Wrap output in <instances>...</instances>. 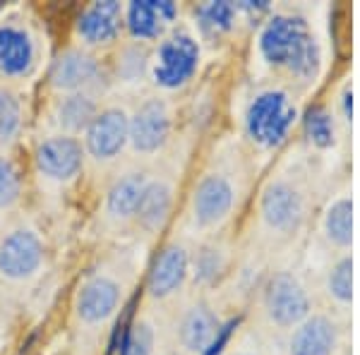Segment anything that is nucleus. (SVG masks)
<instances>
[{"label": "nucleus", "instance_id": "19", "mask_svg": "<svg viewBox=\"0 0 360 355\" xmlns=\"http://www.w3.org/2000/svg\"><path fill=\"white\" fill-rule=\"evenodd\" d=\"M178 207V178L171 171H154L149 176V183L144 188L139 212L132 226V233H137L142 240L154 243L166 233L168 224L176 217Z\"/></svg>", "mask_w": 360, "mask_h": 355}, {"label": "nucleus", "instance_id": "8", "mask_svg": "<svg viewBox=\"0 0 360 355\" xmlns=\"http://www.w3.org/2000/svg\"><path fill=\"white\" fill-rule=\"evenodd\" d=\"M231 327L212 293H188L166 322V343L171 355H219Z\"/></svg>", "mask_w": 360, "mask_h": 355}, {"label": "nucleus", "instance_id": "12", "mask_svg": "<svg viewBox=\"0 0 360 355\" xmlns=\"http://www.w3.org/2000/svg\"><path fill=\"white\" fill-rule=\"evenodd\" d=\"M46 89L56 94H94L106 98L111 89V70L101 56L84 51L79 46H65L56 56L49 58L44 70Z\"/></svg>", "mask_w": 360, "mask_h": 355}, {"label": "nucleus", "instance_id": "21", "mask_svg": "<svg viewBox=\"0 0 360 355\" xmlns=\"http://www.w3.org/2000/svg\"><path fill=\"white\" fill-rule=\"evenodd\" d=\"M180 8L171 0L123 3V39L152 49L180 25Z\"/></svg>", "mask_w": 360, "mask_h": 355}, {"label": "nucleus", "instance_id": "4", "mask_svg": "<svg viewBox=\"0 0 360 355\" xmlns=\"http://www.w3.org/2000/svg\"><path fill=\"white\" fill-rule=\"evenodd\" d=\"M303 115V96L269 79H255L238 98L236 125L245 156H271L288 147Z\"/></svg>", "mask_w": 360, "mask_h": 355}, {"label": "nucleus", "instance_id": "26", "mask_svg": "<svg viewBox=\"0 0 360 355\" xmlns=\"http://www.w3.org/2000/svg\"><path fill=\"white\" fill-rule=\"evenodd\" d=\"M106 98L94 94H56L49 101V123L51 132L68 137H82L86 125L101 108Z\"/></svg>", "mask_w": 360, "mask_h": 355}, {"label": "nucleus", "instance_id": "20", "mask_svg": "<svg viewBox=\"0 0 360 355\" xmlns=\"http://www.w3.org/2000/svg\"><path fill=\"white\" fill-rule=\"evenodd\" d=\"M315 245L322 250L324 259L334 254L351 252L353 247V188L344 185L329 195L317 209Z\"/></svg>", "mask_w": 360, "mask_h": 355}, {"label": "nucleus", "instance_id": "13", "mask_svg": "<svg viewBox=\"0 0 360 355\" xmlns=\"http://www.w3.org/2000/svg\"><path fill=\"white\" fill-rule=\"evenodd\" d=\"M49 247L41 231L25 219H13L0 228V281L29 286L46 269Z\"/></svg>", "mask_w": 360, "mask_h": 355}, {"label": "nucleus", "instance_id": "11", "mask_svg": "<svg viewBox=\"0 0 360 355\" xmlns=\"http://www.w3.org/2000/svg\"><path fill=\"white\" fill-rule=\"evenodd\" d=\"M190 269H193V240L173 235L161 243L144 273V305L154 310L176 307L190 293Z\"/></svg>", "mask_w": 360, "mask_h": 355}, {"label": "nucleus", "instance_id": "27", "mask_svg": "<svg viewBox=\"0 0 360 355\" xmlns=\"http://www.w3.org/2000/svg\"><path fill=\"white\" fill-rule=\"evenodd\" d=\"M166 343V319L161 310L142 305L130 327L125 329L118 355H161V346Z\"/></svg>", "mask_w": 360, "mask_h": 355}, {"label": "nucleus", "instance_id": "2", "mask_svg": "<svg viewBox=\"0 0 360 355\" xmlns=\"http://www.w3.org/2000/svg\"><path fill=\"white\" fill-rule=\"evenodd\" d=\"M257 79L283 84L298 96L315 91L327 72V44L312 17L300 8H274L255 34Z\"/></svg>", "mask_w": 360, "mask_h": 355}, {"label": "nucleus", "instance_id": "31", "mask_svg": "<svg viewBox=\"0 0 360 355\" xmlns=\"http://www.w3.org/2000/svg\"><path fill=\"white\" fill-rule=\"evenodd\" d=\"M219 355H269L264 348V339L257 334V331H250V334H243L236 343H229Z\"/></svg>", "mask_w": 360, "mask_h": 355}, {"label": "nucleus", "instance_id": "9", "mask_svg": "<svg viewBox=\"0 0 360 355\" xmlns=\"http://www.w3.org/2000/svg\"><path fill=\"white\" fill-rule=\"evenodd\" d=\"M202 58H205V46L197 39L193 27L178 25L149 51L147 82L154 86V94L168 98L183 94L200 77Z\"/></svg>", "mask_w": 360, "mask_h": 355}, {"label": "nucleus", "instance_id": "22", "mask_svg": "<svg viewBox=\"0 0 360 355\" xmlns=\"http://www.w3.org/2000/svg\"><path fill=\"white\" fill-rule=\"evenodd\" d=\"M236 247L231 238L221 235L202 238L193 243V269H190V288L193 293H212L233 273Z\"/></svg>", "mask_w": 360, "mask_h": 355}, {"label": "nucleus", "instance_id": "34", "mask_svg": "<svg viewBox=\"0 0 360 355\" xmlns=\"http://www.w3.org/2000/svg\"><path fill=\"white\" fill-rule=\"evenodd\" d=\"M168 355H171V353H168Z\"/></svg>", "mask_w": 360, "mask_h": 355}, {"label": "nucleus", "instance_id": "24", "mask_svg": "<svg viewBox=\"0 0 360 355\" xmlns=\"http://www.w3.org/2000/svg\"><path fill=\"white\" fill-rule=\"evenodd\" d=\"M300 132H303L305 151L312 159H327L329 154H336L344 137V125L339 123V115L332 103L317 101L300 115Z\"/></svg>", "mask_w": 360, "mask_h": 355}, {"label": "nucleus", "instance_id": "16", "mask_svg": "<svg viewBox=\"0 0 360 355\" xmlns=\"http://www.w3.org/2000/svg\"><path fill=\"white\" fill-rule=\"evenodd\" d=\"M152 176V166L135 164L120 168L108 178L98 202V224L106 233H130L135 226L139 202Z\"/></svg>", "mask_w": 360, "mask_h": 355}, {"label": "nucleus", "instance_id": "30", "mask_svg": "<svg viewBox=\"0 0 360 355\" xmlns=\"http://www.w3.org/2000/svg\"><path fill=\"white\" fill-rule=\"evenodd\" d=\"M149 51L147 46H139L132 41H120L113 51V60L108 63L111 70V82L123 86H137L147 82L149 72Z\"/></svg>", "mask_w": 360, "mask_h": 355}, {"label": "nucleus", "instance_id": "5", "mask_svg": "<svg viewBox=\"0 0 360 355\" xmlns=\"http://www.w3.org/2000/svg\"><path fill=\"white\" fill-rule=\"evenodd\" d=\"M312 281L295 266H274L259 278L252 295L255 327L264 341H281L315 310Z\"/></svg>", "mask_w": 360, "mask_h": 355}, {"label": "nucleus", "instance_id": "6", "mask_svg": "<svg viewBox=\"0 0 360 355\" xmlns=\"http://www.w3.org/2000/svg\"><path fill=\"white\" fill-rule=\"evenodd\" d=\"M130 293V271L125 264H101L79 278L70 302L72 327L86 343H98L113 329Z\"/></svg>", "mask_w": 360, "mask_h": 355}, {"label": "nucleus", "instance_id": "15", "mask_svg": "<svg viewBox=\"0 0 360 355\" xmlns=\"http://www.w3.org/2000/svg\"><path fill=\"white\" fill-rule=\"evenodd\" d=\"M86 171V159L79 137L46 132L34 142L32 149V173L44 188L70 190L79 183Z\"/></svg>", "mask_w": 360, "mask_h": 355}, {"label": "nucleus", "instance_id": "28", "mask_svg": "<svg viewBox=\"0 0 360 355\" xmlns=\"http://www.w3.org/2000/svg\"><path fill=\"white\" fill-rule=\"evenodd\" d=\"M29 110L25 91L0 84V154H15L27 132Z\"/></svg>", "mask_w": 360, "mask_h": 355}, {"label": "nucleus", "instance_id": "23", "mask_svg": "<svg viewBox=\"0 0 360 355\" xmlns=\"http://www.w3.org/2000/svg\"><path fill=\"white\" fill-rule=\"evenodd\" d=\"M315 298L319 295L324 310L348 319L353 310V252L322 259L317 281H312Z\"/></svg>", "mask_w": 360, "mask_h": 355}, {"label": "nucleus", "instance_id": "17", "mask_svg": "<svg viewBox=\"0 0 360 355\" xmlns=\"http://www.w3.org/2000/svg\"><path fill=\"white\" fill-rule=\"evenodd\" d=\"M348 319L315 307L281 339L283 355H341L348 346Z\"/></svg>", "mask_w": 360, "mask_h": 355}, {"label": "nucleus", "instance_id": "10", "mask_svg": "<svg viewBox=\"0 0 360 355\" xmlns=\"http://www.w3.org/2000/svg\"><path fill=\"white\" fill-rule=\"evenodd\" d=\"M178 113L173 98L161 94L142 96L130 108V130H127V154L135 164H147L166 154L176 139Z\"/></svg>", "mask_w": 360, "mask_h": 355}, {"label": "nucleus", "instance_id": "18", "mask_svg": "<svg viewBox=\"0 0 360 355\" xmlns=\"http://www.w3.org/2000/svg\"><path fill=\"white\" fill-rule=\"evenodd\" d=\"M123 41V3L94 0L86 3L72 22V46L101 56Z\"/></svg>", "mask_w": 360, "mask_h": 355}, {"label": "nucleus", "instance_id": "7", "mask_svg": "<svg viewBox=\"0 0 360 355\" xmlns=\"http://www.w3.org/2000/svg\"><path fill=\"white\" fill-rule=\"evenodd\" d=\"M49 65L46 32L29 8H8L0 13V84L22 89Z\"/></svg>", "mask_w": 360, "mask_h": 355}, {"label": "nucleus", "instance_id": "3", "mask_svg": "<svg viewBox=\"0 0 360 355\" xmlns=\"http://www.w3.org/2000/svg\"><path fill=\"white\" fill-rule=\"evenodd\" d=\"M250 188L248 156L240 144H219L205 161L185 197L183 228L185 238L221 235L238 217Z\"/></svg>", "mask_w": 360, "mask_h": 355}, {"label": "nucleus", "instance_id": "32", "mask_svg": "<svg viewBox=\"0 0 360 355\" xmlns=\"http://www.w3.org/2000/svg\"><path fill=\"white\" fill-rule=\"evenodd\" d=\"M332 106L336 110V115H339V123L344 125V130H351V120H353V82H351V77H346L344 84L339 86Z\"/></svg>", "mask_w": 360, "mask_h": 355}, {"label": "nucleus", "instance_id": "33", "mask_svg": "<svg viewBox=\"0 0 360 355\" xmlns=\"http://www.w3.org/2000/svg\"><path fill=\"white\" fill-rule=\"evenodd\" d=\"M341 355H353V351H351V346H346V351L341 353Z\"/></svg>", "mask_w": 360, "mask_h": 355}, {"label": "nucleus", "instance_id": "29", "mask_svg": "<svg viewBox=\"0 0 360 355\" xmlns=\"http://www.w3.org/2000/svg\"><path fill=\"white\" fill-rule=\"evenodd\" d=\"M27 173L15 154H0V228L8 226L25 205Z\"/></svg>", "mask_w": 360, "mask_h": 355}, {"label": "nucleus", "instance_id": "14", "mask_svg": "<svg viewBox=\"0 0 360 355\" xmlns=\"http://www.w3.org/2000/svg\"><path fill=\"white\" fill-rule=\"evenodd\" d=\"M127 130H130V108L120 101L106 98L79 137L86 168L108 171L118 166L127 154Z\"/></svg>", "mask_w": 360, "mask_h": 355}, {"label": "nucleus", "instance_id": "1", "mask_svg": "<svg viewBox=\"0 0 360 355\" xmlns=\"http://www.w3.org/2000/svg\"><path fill=\"white\" fill-rule=\"evenodd\" d=\"M319 209L317 159L295 151L283 156L257 188L252 207V250L283 257L300 245Z\"/></svg>", "mask_w": 360, "mask_h": 355}, {"label": "nucleus", "instance_id": "25", "mask_svg": "<svg viewBox=\"0 0 360 355\" xmlns=\"http://www.w3.org/2000/svg\"><path fill=\"white\" fill-rule=\"evenodd\" d=\"M240 20H245L240 3H226V0H209L195 5L193 10V32L202 46H221L231 41L238 32Z\"/></svg>", "mask_w": 360, "mask_h": 355}]
</instances>
